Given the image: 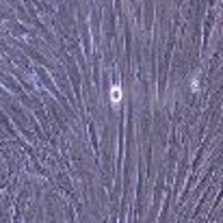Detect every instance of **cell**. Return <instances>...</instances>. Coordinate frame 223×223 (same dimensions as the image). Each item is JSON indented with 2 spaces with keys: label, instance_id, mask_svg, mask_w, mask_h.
Returning <instances> with one entry per match:
<instances>
[{
  "label": "cell",
  "instance_id": "cell-1",
  "mask_svg": "<svg viewBox=\"0 0 223 223\" xmlns=\"http://www.w3.org/2000/svg\"><path fill=\"white\" fill-rule=\"evenodd\" d=\"M111 97H113V102H119V97H121V91H119L117 87H115V89H113V93H111Z\"/></svg>",
  "mask_w": 223,
  "mask_h": 223
}]
</instances>
